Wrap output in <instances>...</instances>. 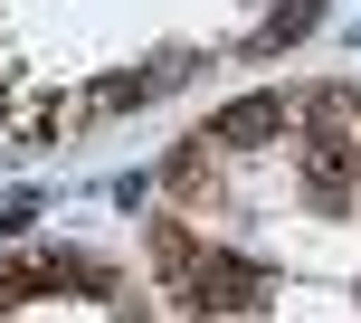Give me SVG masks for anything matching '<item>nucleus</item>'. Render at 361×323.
Returning a JSON list of instances; mask_svg holds the SVG:
<instances>
[{
  "mask_svg": "<svg viewBox=\"0 0 361 323\" xmlns=\"http://www.w3.org/2000/svg\"><path fill=\"white\" fill-rule=\"evenodd\" d=\"M276 133H286V95H238V105H219V114H209V133H200V143L257 152V143H276Z\"/></svg>",
  "mask_w": 361,
  "mask_h": 323,
  "instance_id": "obj_1",
  "label": "nucleus"
},
{
  "mask_svg": "<svg viewBox=\"0 0 361 323\" xmlns=\"http://www.w3.org/2000/svg\"><path fill=\"white\" fill-rule=\"evenodd\" d=\"M314 19H324V0H286V10L267 19V48H286V38H305Z\"/></svg>",
  "mask_w": 361,
  "mask_h": 323,
  "instance_id": "obj_2",
  "label": "nucleus"
},
{
  "mask_svg": "<svg viewBox=\"0 0 361 323\" xmlns=\"http://www.w3.org/2000/svg\"><path fill=\"white\" fill-rule=\"evenodd\" d=\"M29 219H38V200H0V238H19Z\"/></svg>",
  "mask_w": 361,
  "mask_h": 323,
  "instance_id": "obj_3",
  "label": "nucleus"
}]
</instances>
